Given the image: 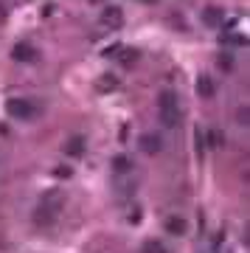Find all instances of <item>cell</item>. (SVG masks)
Masks as SVG:
<instances>
[{"label":"cell","instance_id":"obj_1","mask_svg":"<svg viewBox=\"0 0 250 253\" xmlns=\"http://www.w3.org/2000/svg\"><path fill=\"white\" fill-rule=\"evenodd\" d=\"M59 208H62V194L59 191H48L34 211V222L42 228H51L56 222V217H59Z\"/></svg>","mask_w":250,"mask_h":253},{"label":"cell","instance_id":"obj_2","mask_svg":"<svg viewBox=\"0 0 250 253\" xmlns=\"http://www.w3.org/2000/svg\"><path fill=\"white\" fill-rule=\"evenodd\" d=\"M158 113H161V121L166 126H177L180 124V104H177V93L163 90L158 96Z\"/></svg>","mask_w":250,"mask_h":253},{"label":"cell","instance_id":"obj_3","mask_svg":"<svg viewBox=\"0 0 250 253\" xmlns=\"http://www.w3.org/2000/svg\"><path fill=\"white\" fill-rule=\"evenodd\" d=\"M6 113H9L11 118H20V121H31V118H37V104L28 99H9L6 101Z\"/></svg>","mask_w":250,"mask_h":253},{"label":"cell","instance_id":"obj_4","mask_svg":"<svg viewBox=\"0 0 250 253\" xmlns=\"http://www.w3.org/2000/svg\"><path fill=\"white\" fill-rule=\"evenodd\" d=\"M200 20H203L208 28H222V23H225L222 6H206V9H203V14H200Z\"/></svg>","mask_w":250,"mask_h":253},{"label":"cell","instance_id":"obj_5","mask_svg":"<svg viewBox=\"0 0 250 253\" xmlns=\"http://www.w3.org/2000/svg\"><path fill=\"white\" fill-rule=\"evenodd\" d=\"M101 26L121 28L124 26V11L118 9V6H104V11H101Z\"/></svg>","mask_w":250,"mask_h":253},{"label":"cell","instance_id":"obj_6","mask_svg":"<svg viewBox=\"0 0 250 253\" xmlns=\"http://www.w3.org/2000/svg\"><path fill=\"white\" fill-rule=\"evenodd\" d=\"M11 56H14L17 62H34L40 54H37L34 45H28V42H17V45H14V51H11Z\"/></svg>","mask_w":250,"mask_h":253},{"label":"cell","instance_id":"obj_7","mask_svg":"<svg viewBox=\"0 0 250 253\" xmlns=\"http://www.w3.org/2000/svg\"><path fill=\"white\" fill-rule=\"evenodd\" d=\"M84 146H87L84 138L73 135L71 141H65V155H68V158H82V155H84Z\"/></svg>","mask_w":250,"mask_h":253},{"label":"cell","instance_id":"obj_8","mask_svg":"<svg viewBox=\"0 0 250 253\" xmlns=\"http://www.w3.org/2000/svg\"><path fill=\"white\" fill-rule=\"evenodd\" d=\"M197 93H200L203 99H214V96H216L214 79H211V76H200V79H197Z\"/></svg>","mask_w":250,"mask_h":253},{"label":"cell","instance_id":"obj_9","mask_svg":"<svg viewBox=\"0 0 250 253\" xmlns=\"http://www.w3.org/2000/svg\"><path fill=\"white\" fill-rule=\"evenodd\" d=\"M107 54L118 56V59H121V65H132V62H138V51H132V48H121V45H116V48H110Z\"/></svg>","mask_w":250,"mask_h":253},{"label":"cell","instance_id":"obj_10","mask_svg":"<svg viewBox=\"0 0 250 253\" xmlns=\"http://www.w3.org/2000/svg\"><path fill=\"white\" fill-rule=\"evenodd\" d=\"M166 231H169L171 236H183L188 231V222L183 217H169L166 219Z\"/></svg>","mask_w":250,"mask_h":253},{"label":"cell","instance_id":"obj_11","mask_svg":"<svg viewBox=\"0 0 250 253\" xmlns=\"http://www.w3.org/2000/svg\"><path fill=\"white\" fill-rule=\"evenodd\" d=\"M161 138H158V135H143L141 138V149H143V152H146V155H158V152H161Z\"/></svg>","mask_w":250,"mask_h":253},{"label":"cell","instance_id":"obj_12","mask_svg":"<svg viewBox=\"0 0 250 253\" xmlns=\"http://www.w3.org/2000/svg\"><path fill=\"white\" fill-rule=\"evenodd\" d=\"M113 169H116V172H129V169H132V163H129V158L118 155L116 161H113Z\"/></svg>","mask_w":250,"mask_h":253},{"label":"cell","instance_id":"obj_13","mask_svg":"<svg viewBox=\"0 0 250 253\" xmlns=\"http://www.w3.org/2000/svg\"><path fill=\"white\" fill-rule=\"evenodd\" d=\"M143 253H169L166 248H163L161 242H155V239H149V242L143 245Z\"/></svg>","mask_w":250,"mask_h":253},{"label":"cell","instance_id":"obj_14","mask_svg":"<svg viewBox=\"0 0 250 253\" xmlns=\"http://www.w3.org/2000/svg\"><path fill=\"white\" fill-rule=\"evenodd\" d=\"M113 87H118V79H116V76H104V79L98 82V90H113Z\"/></svg>","mask_w":250,"mask_h":253},{"label":"cell","instance_id":"obj_15","mask_svg":"<svg viewBox=\"0 0 250 253\" xmlns=\"http://www.w3.org/2000/svg\"><path fill=\"white\" fill-rule=\"evenodd\" d=\"M208 141H211V146H222L225 144V135L219 132V129H211V132H208Z\"/></svg>","mask_w":250,"mask_h":253},{"label":"cell","instance_id":"obj_16","mask_svg":"<svg viewBox=\"0 0 250 253\" xmlns=\"http://www.w3.org/2000/svg\"><path fill=\"white\" fill-rule=\"evenodd\" d=\"M219 68H222V71H231V68H233L231 54H219Z\"/></svg>","mask_w":250,"mask_h":253},{"label":"cell","instance_id":"obj_17","mask_svg":"<svg viewBox=\"0 0 250 253\" xmlns=\"http://www.w3.org/2000/svg\"><path fill=\"white\" fill-rule=\"evenodd\" d=\"M6 14H9V9H6V3H3V0H0V23H3V20H6Z\"/></svg>","mask_w":250,"mask_h":253},{"label":"cell","instance_id":"obj_18","mask_svg":"<svg viewBox=\"0 0 250 253\" xmlns=\"http://www.w3.org/2000/svg\"><path fill=\"white\" fill-rule=\"evenodd\" d=\"M239 121H242V124H248V107L239 110Z\"/></svg>","mask_w":250,"mask_h":253},{"label":"cell","instance_id":"obj_19","mask_svg":"<svg viewBox=\"0 0 250 253\" xmlns=\"http://www.w3.org/2000/svg\"><path fill=\"white\" fill-rule=\"evenodd\" d=\"M143 3H155V0H143Z\"/></svg>","mask_w":250,"mask_h":253}]
</instances>
